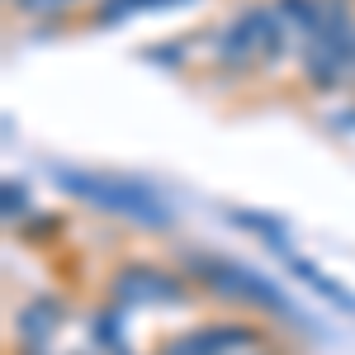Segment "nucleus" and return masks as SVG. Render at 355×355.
Returning <instances> with one entry per match:
<instances>
[{
    "label": "nucleus",
    "instance_id": "obj_7",
    "mask_svg": "<svg viewBox=\"0 0 355 355\" xmlns=\"http://www.w3.org/2000/svg\"><path fill=\"white\" fill-rule=\"evenodd\" d=\"M62 318H67L62 299H53V294H38V299H28L24 308H19V318H15V327H19V341H24L28 351L48 346V341L57 336V327H62Z\"/></svg>",
    "mask_w": 355,
    "mask_h": 355
},
{
    "label": "nucleus",
    "instance_id": "obj_2",
    "mask_svg": "<svg viewBox=\"0 0 355 355\" xmlns=\"http://www.w3.org/2000/svg\"><path fill=\"white\" fill-rule=\"evenodd\" d=\"M57 180H62L67 194L95 204L100 214H114V218H123V223H137V227H147V232H166V227L175 223L171 204H166L152 185H142V180L105 175V171H71V166H62Z\"/></svg>",
    "mask_w": 355,
    "mask_h": 355
},
{
    "label": "nucleus",
    "instance_id": "obj_3",
    "mask_svg": "<svg viewBox=\"0 0 355 355\" xmlns=\"http://www.w3.org/2000/svg\"><path fill=\"white\" fill-rule=\"evenodd\" d=\"M289 33L279 24L275 5H251V10H237L227 24L218 28L214 38V57H218L223 71H256L284 53Z\"/></svg>",
    "mask_w": 355,
    "mask_h": 355
},
{
    "label": "nucleus",
    "instance_id": "obj_9",
    "mask_svg": "<svg viewBox=\"0 0 355 355\" xmlns=\"http://www.w3.org/2000/svg\"><path fill=\"white\" fill-rule=\"evenodd\" d=\"M166 5H185V0H100L95 19L100 24H114L123 15H142V10H166Z\"/></svg>",
    "mask_w": 355,
    "mask_h": 355
},
{
    "label": "nucleus",
    "instance_id": "obj_4",
    "mask_svg": "<svg viewBox=\"0 0 355 355\" xmlns=\"http://www.w3.org/2000/svg\"><path fill=\"white\" fill-rule=\"evenodd\" d=\"M303 81L318 90H336V85L355 81V19L341 0H331L322 24L303 43Z\"/></svg>",
    "mask_w": 355,
    "mask_h": 355
},
{
    "label": "nucleus",
    "instance_id": "obj_6",
    "mask_svg": "<svg viewBox=\"0 0 355 355\" xmlns=\"http://www.w3.org/2000/svg\"><path fill=\"white\" fill-rule=\"evenodd\" d=\"M190 279L185 270H166L152 261H128L110 275V299L119 308H171V303L190 299Z\"/></svg>",
    "mask_w": 355,
    "mask_h": 355
},
{
    "label": "nucleus",
    "instance_id": "obj_1",
    "mask_svg": "<svg viewBox=\"0 0 355 355\" xmlns=\"http://www.w3.org/2000/svg\"><path fill=\"white\" fill-rule=\"evenodd\" d=\"M180 270L199 294L227 303V308H242V313H270V318H289V299L275 289L266 275H256L251 266L232 261V256H218V251H190L180 261Z\"/></svg>",
    "mask_w": 355,
    "mask_h": 355
},
{
    "label": "nucleus",
    "instance_id": "obj_8",
    "mask_svg": "<svg viewBox=\"0 0 355 355\" xmlns=\"http://www.w3.org/2000/svg\"><path fill=\"white\" fill-rule=\"evenodd\" d=\"M289 266H294V270H299L303 279H308V284H313V289L322 294V299H331L336 308H346V313H355V299L346 294V289H341V284H336V279H327L322 270H313V266H308V261H299V256H289Z\"/></svg>",
    "mask_w": 355,
    "mask_h": 355
},
{
    "label": "nucleus",
    "instance_id": "obj_10",
    "mask_svg": "<svg viewBox=\"0 0 355 355\" xmlns=\"http://www.w3.org/2000/svg\"><path fill=\"white\" fill-rule=\"evenodd\" d=\"M71 0H19V10L24 15H57V10H67Z\"/></svg>",
    "mask_w": 355,
    "mask_h": 355
},
{
    "label": "nucleus",
    "instance_id": "obj_5",
    "mask_svg": "<svg viewBox=\"0 0 355 355\" xmlns=\"http://www.w3.org/2000/svg\"><path fill=\"white\" fill-rule=\"evenodd\" d=\"M157 355H279V351L266 336V327L223 318V322H204V327H185L175 336H166Z\"/></svg>",
    "mask_w": 355,
    "mask_h": 355
}]
</instances>
